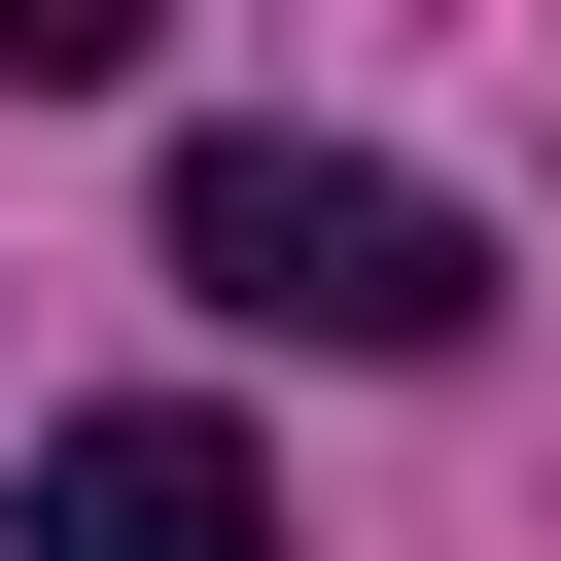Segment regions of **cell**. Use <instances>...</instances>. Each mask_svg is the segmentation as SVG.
<instances>
[{
    "instance_id": "cell-2",
    "label": "cell",
    "mask_w": 561,
    "mask_h": 561,
    "mask_svg": "<svg viewBox=\"0 0 561 561\" xmlns=\"http://www.w3.org/2000/svg\"><path fill=\"white\" fill-rule=\"evenodd\" d=\"M35 561H280V456L175 421V386H105V421H35Z\"/></svg>"
},
{
    "instance_id": "cell-1",
    "label": "cell",
    "mask_w": 561,
    "mask_h": 561,
    "mask_svg": "<svg viewBox=\"0 0 561 561\" xmlns=\"http://www.w3.org/2000/svg\"><path fill=\"white\" fill-rule=\"evenodd\" d=\"M175 280L280 316V351H456V316H491V210L386 175V140H280V105H245V140H175Z\"/></svg>"
}]
</instances>
